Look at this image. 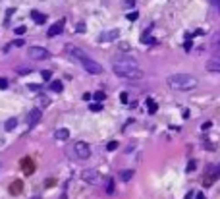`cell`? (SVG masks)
<instances>
[{"label": "cell", "mask_w": 220, "mask_h": 199, "mask_svg": "<svg viewBox=\"0 0 220 199\" xmlns=\"http://www.w3.org/2000/svg\"><path fill=\"white\" fill-rule=\"evenodd\" d=\"M137 18H139V14H137V12H131V14H128V19H129V21H135Z\"/></svg>", "instance_id": "30"}, {"label": "cell", "mask_w": 220, "mask_h": 199, "mask_svg": "<svg viewBox=\"0 0 220 199\" xmlns=\"http://www.w3.org/2000/svg\"><path fill=\"white\" fill-rule=\"evenodd\" d=\"M185 199H193V191H189V193L185 195Z\"/></svg>", "instance_id": "41"}, {"label": "cell", "mask_w": 220, "mask_h": 199, "mask_svg": "<svg viewBox=\"0 0 220 199\" xmlns=\"http://www.w3.org/2000/svg\"><path fill=\"white\" fill-rule=\"evenodd\" d=\"M147 106H149V112H151V114H155V112H157V110H158V105H157V102H155V101H153L151 97H149V99H147Z\"/></svg>", "instance_id": "18"}, {"label": "cell", "mask_w": 220, "mask_h": 199, "mask_svg": "<svg viewBox=\"0 0 220 199\" xmlns=\"http://www.w3.org/2000/svg\"><path fill=\"white\" fill-rule=\"evenodd\" d=\"M120 50L126 52V50H129V45H128V43H120Z\"/></svg>", "instance_id": "34"}, {"label": "cell", "mask_w": 220, "mask_h": 199, "mask_svg": "<svg viewBox=\"0 0 220 199\" xmlns=\"http://www.w3.org/2000/svg\"><path fill=\"white\" fill-rule=\"evenodd\" d=\"M79 64L83 66V70H85V72H89V73H93V76H97V73H100V72H102V66H100L99 62H95V60H91L89 56H85V58H83V60L79 62Z\"/></svg>", "instance_id": "3"}, {"label": "cell", "mask_w": 220, "mask_h": 199, "mask_svg": "<svg viewBox=\"0 0 220 199\" xmlns=\"http://www.w3.org/2000/svg\"><path fill=\"white\" fill-rule=\"evenodd\" d=\"M64 25H66V19L62 18V19H58L56 23H52L50 25V29H48V37H56V35H60L62 33V29H64Z\"/></svg>", "instance_id": "9"}, {"label": "cell", "mask_w": 220, "mask_h": 199, "mask_svg": "<svg viewBox=\"0 0 220 199\" xmlns=\"http://www.w3.org/2000/svg\"><path fill=\"white\" fill-rule=\"evenodd\" d=\"M116 39H118V31H116V29L114 31H106V33H102L99 37L100 43H110V41H116Z\"/></svg>", "instance_id": "12"}, {"label": "cell", "mask_w": 220, "mask_h": 199, "mask_svg": "<svg viewBox=\"0 0 220 199\" xmlns=\"http://www.w3.org/2000/svg\"><path fill=\"white\" fill-rule=\"evenodd\" d=\"M41 76H43V79H45V81H48V79L52 77V72H50V70H45V72L41 73Z\"/></svg>", "instance_id": "25"}, {"label": "cell", "mask_w": 220, "mask_h": 199, "mask_svg": "<svg viewBox=\"0 0 220 199\" xmlns=\"http://www.w3.org/2000/svg\"><path fill=\"white\" fill-rule=\"evenodd\" d=\"M120 102H124V105H128V102H129L128 93H122V95H120Z\"/></svg>", "instance_id": "27"}, {"label": "cell", "mask_w": 220, "mask_h": 199, "mask_svg": "<svg viewBox=\"0 0 220 199\" xmlns=\"http://www.w3.org/2000/svg\"><path fill=\"white\" fill-rule=\"evenodd\" d=\"M73 151H75V157L81 159V160H85V159L91 157V147L87 145L85 141H77L75 147H73Z\"/></svg>", "instance_id": "4"}, {"label": "cell", "mask_w": 220, "mask_h": 199, "mask_svg": "<svg viewBox=\"0 0 220 199\" xmlns=\"http://www.w3.org/2000/svg\"><path fill=\"white\" fill-rule=\"evenodd\" d=\"M139 41H141L143 45H153V47H155V45H158V41L155 39V37H151L149 33H143V35H141V39H139Z\"/></svg>", "instance_id": "14"}, {"label": "cell", "mask_w": 220, "mask_h": 199, "mask_svg": "<svg viewBox=\"0 0 220 199\" xmlns=\"http://www.w3.org/2000/svg\"><path fill=\"white\" fill-rule=\"evenodd\" d=\"M75 31H77V33H85V23H77Z\"/></svg>", "instance_id": "31"}, {"label": "cell", "mask_w": 220, "mask_h": 199, "mask_svg": "<svg viewBox=\"0 0 220 199\" xmlns=\"http://www.w3.org/2000/svg\"><path fill=\"white\" fill-rule=\"evenodd\" d=\"M195 168H197V163H195V160H189V164H187V172L195 170Z\"/></svg>", "instance_id": "28"}, {"label": "cell", "mask_w": 220, "mask_h": 199, "mask_svg": "<svg viewBox=\"0 0 220 199\" xmlns=\"http://www.w3.org/2000/svg\"><path fill=\"white\" fill-rule=\"evenodd\" d=\"M214 6H218V12H220V0H216V4Z\"/></svg>", "instance_id": "42"}, {"label": "cell", "mask_w": 220, "mask_h": 199, "mask_svg": "<svg viewBox=\"0 0 220 199\" xmlns=\"http://www.w3.org/2000/svg\"><path fill=\"white\" fill-rule=\"evenodd\" d=\"M62 89H64V83H62V81H58V79L50 83V91H54V93H62Z\"/></svg>", "instance_id": "16"}, {"label": "cell", "mask_w": 220, "mask_h": 199, "mask_svg": "<svg viewBox=\"0 0 220 199\" xmlns=\"http://www.w3.org/2000/svg\"><path fill=\"white\" fill-rule=\"evenodd\" d=\"M91 97H93L91 93H83V101H91Z\"/></svg>", "instance_id": "39"}, {"label": "cell", "mask_w": 220, "mask_h": 199, "mask_svg": "<svg viewBox=\"0 0 220 199\" xmlns=\"http://www.w3.org/2000/svg\"><path fill=\"white\" fill-rule=\"evenodd\" d=\"M81 178H83L87 184H99L100 176H99V172H97V170H91V168H87V170H83V172H81Z\"/></svg>", "instance_id": "7"}, {"label": "cell", "mask_w": 220, "mask_h": 199, "mask_svg": "<svg viewBox=\"0 0 220 199\" xmlns=\"http://www.w3.org/2000/svg\"><path fill=\"white\" fill-rule=\"evenodd\" d=\"M8 87V79L6 77H0V89H6Z\"/></svg>", "instance_id": "29"}, {"label": "cell", "mask_w": 220, "mask_h": 199, "mask_svg": "<svg viewBox=\"0 0 220 199\" xmlns=\"http://www.w3.org/2000/svg\"><path fill=\"white\" fill-rule=\"evenodd\" d=\"M14 47H23V39H18V41H14Z\"/></svg>", "instance_id": "38"}, {"label": "cell", "mask_w": 220, "mask_h": 199, "mask_svg": "<svg viewBox=\"0 0 220 199\" xmlns=\"http://www.w3.org/2000/svg\"><path fill=\"white\" fill-rule=\"evenodd\" d=\"M14 33H16V35H25L27 33V29H25V25H19V27H16V29H14Z\"/></svg>", "instance_id": "24"}, {"label": "cell", "mask_w": 220, "mask_h": 199, "mask_svg": "<svg viewBox=\"0 0 220 199\" xmlns=\"http://www.w3.org/2000/svg\"><path fill=\"white\" fill-rule=\"evenodd\" d=\"M203 147H205V149H210V151L214 149V145H212V143H209V141H205V143H203Z\"/></svg>", "instance_id": "36"}, {"label": "cell", "mask_w": 220, "mask_h": 199, "mask_svg": "<svg viewBox=\"0 0 220 199\" xmlns=\"http://www.w3.org/2000/svg\"><path fill=\"white\" fill-rule=\"evenodd\" d=\"M66 54H68L70 58H73V60H77V62H81L83 58L87 56V54L83 52L81 48H77V47H71V45H68V47H66Z\"/></svg>", "instance_id": "6"}, {"label": "cell", "mask_w": 220, "mask_h": 199, "mask_svg": "<svg viewBox=\"0 0 220 199\" xmlns=\"http://www.w3.org/2000/svg\"><path fill=\"white\" fill-rule=\"evenodd\" d=\"M131 178H133V170H122L120 172V180L122 182H129Z\"/></svg>", "instance_id": "17"}, {"label": "cell", "mask_w": 220, "mask_h": 199, "mask_svg": "<svg viewBox=\"0 0 220 199\" xmlns=\"http://www.w3.org/2000/svg\"><path fill=\"white\" fill-rule=\"evenodd\" d=\"M93 97H95V101H97V102H102V101H104V99H106V95H104V93H102V91H97V93H95V95H93Z\"/></svg>", "instance_id": "21"}, {"label": "cell", "mask_w": 220, "mask_h": 199, "mask_svg": "<svg viewBox=\"0 0 220 199\" xmlns=\"http://www.w3.org/2000/svg\"><path fill=\"white\" fill-rule=\"evenodd\" d=\"M41 118H43V112H41L39 108H33L31 112H29V116H27V126H29V128L37 126V124L41 122Z\"/></svg>", "instance_id": "8"}, {"label": "cell", "mask_w": 220, "mask_h": 199, "mask_svg": "<svg viewBox=\"0 0 220 199\" xmlns=\"http://www.w3.org/2000/svg\"><path fill=\"white\" fill-rule=\"evenodd\" d=\"M19 73H31V68H18Z\"/></svg>", "instance_id": "35"}, {"label": "cell", "mask_w": 220, "mask_h": 199, "mask_svg": "<svg viewBox=\"0 0 220 199\" xmlns=\"http://www.w3.org/2000/svg\"><path fill=\"white\" fill-rule=\"evenodd\" d=\"M48 56H50V52L43 47H31L29 48V58H33V60H45Z\"/></svg>", "instance_id": "5"}, {"label": "cell", "mask_w": 220, "mask_h": 199, "mask_svg": "<svg viewBox=\"0 0 220 199\" xmlns=\"http://www.w3.org/2000/svg\"><path fill=\"white\" fill-rule=\"evenodd\" d=\"M183 48H185L187 52H189V50L193 48V43H191V41H185V45H183Z\"/></svg>", "instance_id": "33"}, {"label": "cell", "mask_w": 220, "mask_h": 199, "mask_svg": "<svg viewBox=\"0 0 220 199\" xmlns=\"http://www.w3.org/2000/svg\"><path fill=\"white\" fill-rule=\"evenodd\" d=\"M29 89H31V91H41V85H37V83H29Z\"/></svg>", "instance_id": "32"}, {"label": "cell", "mask_w": 220, "mask_h": 199, "mask_svg": "<svg viewBox=\"0 0 220 199\" xmlns=\"http://www.w3.org/2000/svg\"><path fill=\"white\" fill-rule=\"evenodd\" d=\"M10 191H12V193H19V191H21V184H19V182L12 184V186H10Z\"/></svg>", "instance_id": "23"}, {"label": "cell", "mask_w": 220, "mask_h": 199, "mask_svg": "<svg viewBox=\"0 0 220 199\" xmlns=\"http://www.w3.org/2000/svg\"><path fill=\"white\" fill-rule=\"evenodd\" d=\"M31 16H33V19H35V23H39V25H43V23L47 21V16H45V14H41V12H37V10L31 12Z\"/></svg>", "instance_id": "15"}, {"label": "cell", "mask_w": 220, "mask_h": 199, "mask_svg": "<svg viewBox=\"0 0 220 199\" xmlns=\"http://www.w3.org/2000/svg\"><path fill=\"white\" fill-rule=\"evenodd\" d=\"M106 149H108V151H116V149H118V141H110V143L106 145Z\"/></svg>", "instance_id": "26"}, {"label": "cell", "mask_w": 220, "mask_h": 199, "mask_svg": "<svg viewBox=\"0 0 220 199\" xmlns=\"http://www.w3.org/2000/svg\"><path fill=\"white\" fill-rule=\"evenodd\" d=\"M16 126H18V120H16V118H10V120L6 122V126H4V128H6V131H12Z\"/></svg>", "instance_id": "19"}, {"label": "cell", "mask_w": 220, "mask_h": 199, "mask_svg": "<svg viewBox=\"0 0 220 199\" xmlns=\"http://www.w3.org/2000/svg\"><path fill=\"white\" fill-rule=\"evenodd\" d=\"M89 110H91V112H100V110H102V105H100V102H93V105L89 106Z\"/></svg>", "instance_id": "22"}, {"label": "cell", "mask_w": 220, "mask_h": 199, "mask_svg": "<svg viewBox=\"0 0 220 199\" xmlns=\"http://www.w3.org/2000/svg\"><path fill=\"white\" fill-rule=\"evenodd\" d=\"M54 137L58 139V141H66V139L70 137V131L66 130V128H58V130L54 131Z\"/></svg>", "instance_id": "13"}, {"label": "cell", "mask_w": 220, "mask_h": 199, "mask_svg": "<svg viewBox=\"0 0 220 199\" xmlns=\"http://www.w3.org/2000/svg\"><path fill=\"white\" fill-rule=\"evenodd\" d=\"M209 4H216V0H209Z\"/></svg>", "instance_id": "43"}, {"label": "cell", "mask_w": 220, "mask_h": 199, "mask_svg": "<svg viewBox=\"0 0 220 199\" xmlns=\"http://www.w3.org/2000/svg\"><path fill=\"white\" fill-rule=\"evenodd\" d=\"M33 199H41V197H39V195H37V197H33Z\"/></svg>", "instance_id": "44"}, {"label": "cell", "mask_w": 220, "mask_h": 199, "mask_svg": "<svg viewBox=\"0 0 220 199\" xmlns=\"http://www.w3.org/2000/svg\"><path fill=\"white\" fill-rule=\"evenodd\" d=\"M209 50H212V52H220V31H216L214 35H212Z\"/></svg>", "instance_id": "11"}, {"label": "cell", "mask_w": 220, "mask_h": 199, "mask_svg": "<svg viewBox=\"0 0 220 199\" xmlns=\"http://www.w3.org/2000/svg\"><path fill=\"white\" fill-rule=\"evenodd\" d=\"M166 83L174 91H191L197 87V77L189 76V73H172L166 79Z\"/></svg>", "instance_id": "2"}, {"label": "cell", "mask_w": 220, "mask_h": 199, "mask_svg": "<svg viewBox=\"0 0 220 199\" xmlns=\"http://www.w3.org/2000/svg\"><path fill=\"white\" fill-rule=\"evenodd\" d=\"M210 126H212V122H203V124H201V128H203V130H209Z\"/></svg>", "instance_id": "37"}, {"label": "cell", "mask_w": 220, "mask_h": 199, "mask_svg": "<svg viewBox=\"0 0 220 199\" xmlns=\"http://www.w3.org/2000/svg\"><path fill=\"white\" fill-rule=\"evenodd\" d=\"M205 68H207V72H210V73H220V56L210 58V60L205 64Z\"/></svg>", "instance_id": "10"}, {"label": "cell", "mask_w": 220, "mask_h": 199, "mask_svg": "<svg viewBox=\"0 0 220 199\" xmlns=\"http://www.w3.org/2000/svg\"><path fill=\"white\" fill-rule=\"evenodd\" d=\"M195 199H207V197H205V193H203V191H199V193L195 195Z\"/></svg>", "instance_id": "40"}, {"label": "cell", "mask_w": 220, "mask_h": 199, "mask_svg": "<svg viewBox=\"0 0 220 199\" xmlns=\"http://www.w3.org/2000/svg\"><path fill=\"white\" fill-rule=\"evenodd\" d=\"M106 193H114V180L106 178Z\"/></svg>", "instance_id": "20"}, {"label": "cell", "mask_w": 220, "mask_h": 199, "mask_svg": "<svg viewBox=\"0 0 220 199\" xmlns=\"http://www.w3.org/2000/svg\"><path fill=\"white\" fill-rule=\"evenodd\" d=\"M112 72L122 79H141L143 77V70L137 66L135 60H114L112 64Z\"/></svg>", "instance_id": "1"}]
</instances>
